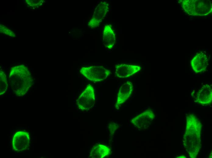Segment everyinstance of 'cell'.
Segmentation results:
<instances>
[{
	"label": "cell",
	"mask_w": 212,
	"mask_h": 158,
	"mask_svg": "<svg viewBox=\"0 0 212 158\" xmlns=\"http://www.w3.org/2000/svg\"><path fill=\"white\" fill-rule=\"evenodd\" d=\"M208 65V59L207 55L200 52L197 53L192 59L191 65L195 72L200 73L204 71Z\"/></svg>",
	"instance_id": "9"
},
{
	"label": "cell",
	"mask_w": 212,
	"mask_h": 158,
	"mask_svg": "<svg viewBox=\"0 0 212 158\" xmlns=\"http://www.w3.org/2000/svg\"><path fill=\"white\" fill-rule=\"evenodd\" d=\"M175 157L177 158H186V157L184 155H180V156H176Z\"/></svg>",
	"instance_id": "19"
},
{
	"label": "cell",
	"mask_w": 212,
	"mask_h": 158,
	"mask_svg": "<svg viewBox=\"0 0 212 158\" xmlns=\"http://www.w3.org/2000/svg\"><path fill=\"white\" fill-rule=\"evenodd\" d=\"M202 128L201 122L196 115L190 113L187 115L183 145L191 158H196L200 150Z\"/></svg>",
	"instance_id": "1"
},
{
	"label": "cell",
	"mask_w": 212,
	"mask_h": 158,
	"mask_svg": "<svg viewBox=\"0 0 212 158\" xmlns=\"http://www.w3.org/2000/svg\"><path fill=\"white\" fill-rule=\"evenodd\" d=\"M212 87L211 85L206 84L199 90L195 99L196 102L203 105L210 104L212 101Z\"/></svg>",
	"instance_id": "12"
},
{
	"label": "cell",
	"mask_w": 212,
	"mask_h": 158,
	"mask_svg": "<svg viewBox=\"0 0 212 158\" xmlns=\"http://www.w3.org/2000/svg\"><path fill=\"white\" fill-rule=\"evenodd\" d=\"M182 5L185 12L189 15H206L212 10L210 0H184L182 1Z\"/></svg>",
	"instance_id": "3"
},
{
	"label": "cell",
	"mask_w": 212,
	"mask_h": 158,
	"mask_svg": "<svg viewBox=\"0 0 212 158\" xmlns=\"http://www.w3.org/2000/svg\"><path fill=\"white\" fill-rule=\"evenodd\" d=\"M109 9V4L105 1L101 2L95 8L91 19L88 23L91 28L97 27L104 18Z\"/></svg>",
	"instance_id": "7"
},
{
	"label": "cell",
	"mask_w": 212,
	"mask_h": 158,
	"mask_svg": "<svg viewBox=\"0 0 212 158\" xmlns=\"http://www.w3.org/2000/svg\"><path fill=\"white\" fill-rule=\"evenodd\" d=\"M94 90L90 84L87 86L79 96L76 104L78 108L83 112L87 111L94 106L95 102Z\"/></svg>",
	"instance_id": "5"
},
{
	"label": "cell",
	"mask_w": 212,
	"mask_h": 158,
	"mask_svg": "<svg viewBox=\"0 0 212 158\" xmlns=\"http://www.w3.org/2000/svg\"><path fill=\"white\" fill-rule=\"evenodd\" d=\"M111 152V149L108 146L97 144L92 147L90 156L93 158H102L109 155Z\"/></svg>",
	"instance_id": "14"
},
{
	"label": "cell",
	"mask_w": 212,
	"mask_h": 158,
	"mask_svg": "<svg viewBox=\"0 0 212 158\" xmlns=\"http://www.w3.org/2000/svg\"><path fill=\"white\" fill-rule=\"evenodd\" d=\"M118 127V125L114 122L110 123L108 125L109 132L111 135H113Z\"/></svg>",
	"instance_id": "16"
},
{
	"label": "cell",
	"mask_w": 212,
	"mask_h": 158,
	"mask_svg": "<svg viewBox=\"0 0 212 158\" xmlns=\"http://www.w3.org/2000/svg\"><path fill=\"white\" fill-rule=\"evenodd\" d=\"M30 137L29 133L25 131H19L12 136V146L13 150L17 152L27 149L30 146Z\"/></svg>",
	"instance_id": "6"
},
{
	"label": "cell",
	"mask_w": 212,
	"mask_h": 158,
	"mask_svg": "<svg viewBox=\"0 0 212 158\" xmlns=\"http://www.w3.org/2000/svg\"><path fill=\"white\" fill-rule=\"evenodd\" d=\"M9 77V86L16 96H24L33 84V77L30 72L23 64L12 67Z\"/></svg>",
	"instance_id": "2"
},
{
	"label": "cell",
	"mask_w": 212,
	"mask_h": 158,
	"mask_svg": "<svg viewBox=\"0 0 212 158\" xmlns=\"http://www.w3.org/2000/svg\"><path fill=\"white\" fill-rule=\"evenodd\" d=\"M8 87L7 79L5 74L2 70L0 71V94L2 96L6 92Z\"/></svg>",
	"instance_id": "15"
},
{
	"label": "cell",
	"mask_w": 212,
	"mask_h": 158,
	"mask_svg": "<svg viewBox=\"0 0 212 158\" xmlns=\"http://www.w3.org/2000/svg\"><path fill=\"white\" fill-rule=\"evenodd\" d=\"M80 72L88 80L94 82L105 79L111 73L109 70L103 66H95L82 67Z\"/></svg>",
	"instance_id": "4"
},
{
	"label": "cell",
	"mask_w": 212,
	"mask_h": 158,
	"mask_svg": "<svg viewBox=\"0 0 212 158\" xmlns=\"http://www.w3.org/2000/svg\"><path fill=\"white\" fill-rule=\"evenodd\" d=\"M0 31L1 32L9 36H15V35L13 32L9 29L6 28L4 25H1Z\"/></svg>",
	"instance_id": "17"
},
{
	"label": "cell",
	"mask_w": 212,
	"mask_h": 158,
	"mask_svg": "<svg viewBox=\"0 0 212 158\" xmlns=\"http://www.w3.org/2000/svg\"><path fill=\"white\" fill-rule=\"evenodd\" d=\"M102 40L103 44L106 48L111 49L114 46L116 41V36L111 25L107 24L104 26Z\"/></svg>",
	"instance_id": "13"
},
{
	"label": "cell",
	"mask_w": 212,
	"mask_h": 158,
	"mask_svg": "<svg viewBox=\"0 0 212 158\" xmlns=\"http://www.w3.org/2000/svg\"><path fill=\"white\" fill-rule=\"evenodd\" d=\"M155 117L154 112L148 110L133 118L131 120V122L139 129L144 130L150 126Z\"/></svg>",
	"instance_id": "8"
},
{
	"label": "cell",
	"mask_w": 212,
	"mask_h": 158,
	"mask_svg": "<svg viewBox=\"0 0 212 158\" xmlns=\"http://www.w3.org/2000/svg\"><path fill=\"white\" fill-rule=\"evenodd\" d=\"M29 1H29V0L27 1V4L31 6H37V5L39 6L42 4L41 2V1L39 2L38 1H35V3H34L33 0Z\"/></svg>",
	"instance_id": "18"
},
{
	"label": "cell",
	"mask_w": 212,
	"mask_h": 158,
	"mask_svg": "<svg viewBox=\"0 0 212 158\" xmlns=\"http://www.w3.org/2000/svg\"><path fill=\"white\" fill-rule=\"evenodd\" d=\"M133 90V84L129 81H127L122 85L119 89L115 105L116 109H118L119 106L131 96Z\"/></svg>",
	"instance_id": "10"
},
{
	"label": "cell",
	"mask_w": 212,
	"mask_h": 158,
	"mask_svg": "<svg viewBox=\"0 0 212 158\" xmlns=\"http://www.w3.org/2000/svg\"><path fill=\"white\" fill-rule=\"evenodd\" d=\"M141 69L139 66L122 64L115 66V73L119 77L126 78L133 75Z\"/></svg>",
	"instance_id": "11"
}]
</instances>
